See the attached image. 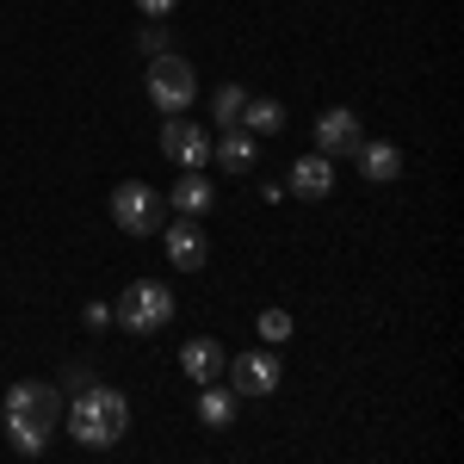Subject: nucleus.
<instances>
[{
	"instance_id": "412c9836",
	"label": "nucleus",
	"mask_w": 464,
	"mask_h": 464,
	"mask_svg": "<svg viewBox=\"0 0 464 464\" xmlns=\"http://www.w3.org/2000/svg\"><path fill=\"white\" fill-rule=\"evenodd\" d=\"M81 322H87V328H111V304H87Z\"/></svg>"
},
{
	"instance_id": "20e7f679",
	"label": "nucleus",
	"mask_w": 464,
	"mask_h": 464,
	"mask_svg": "<svg viewBox=\"0 0 464 464\" xmlns=\"http://www.w3.org/2000/svg\"><path fill=\"white\" fill-rule=\"evenodd\" d=\"M149 100H155V111H192V100H198V69L186 63V56H174V50H161V56H149Z\"/></svg>"
},
{
	"instance_id": "1a4fd4ad",
	"label": "nucleus",
	"mask_w": 464,
	"mask_h": 464,
	"mask_svg": "<svg viewBox=\"0 0 464 464\" xmlns=\"http://www.w3.org/2000/svg\"><path fill=\"white\" fill-rule=\"evenodd\" d=\"M359 143H365V124H359V111L328 106V111L316 118V149H322V155H353Z\"/></svg>"
},
{
	"instance_id": "f8f14e48",
	"label": "nucleus",
	"mask_w": 464,
	"mask_h": 464,
	"mask_svg": "<svg viewBox=\"0 0 464 464\" xmlns=\"http://www.w3.org/2000/svg\"><path fill=\"white\" fill-rule=\"evenodd\" d=\"M211 198H217V186L205 179V168H179L174 198H168V205H174L179 217H205V211H211Z\"/></svg>"
},
{
	"instance_id": "4468645a",
	"label": "nucleus",
	"mask_w": 464,
	"mask_h": 464,
	"mask_svg": "<svg viewBox=\"0 0 464 464\" xmlns=\"http://www.w3.org/2000/svg\"><path fill=\"white\" fill-rule=\"evenodd\" d=\"M353 161H359V174L372 179V186H391V179L402 174V149L396 143H359Z\"/></svg>"
},
{
	"instance_id": "f03ea898",
	"label": "nucleus",
	"mask_w": 464,
	"mask_h": 464,
	"mask_svg": "<svg viewBox=\"0 0 464 464\" xmlns=\"http://www.w3.org/2000/svg\"><path fill=\"white\" fill-rule=\"evenodd\" d=\"M63 428V391L56 384H13L6 391V446L19 459H37L50 446V433Z\"/></svg>"
},
{
	"instance_id": "7ed1b4c3",
	"label": "nucleus",
	"mask_w": 464,
	"mask_h": 464,
	"mask_svg": "<svg viewBox=\"0 0 464 464\" xmlns=\"http://www.w3.org/2000/svg\"><path fill=\"white\" fill-rule=\"evenodd\" d=\"M174 316H179V304H174V291L161 285V279H130L124 297L111 304V322L130 328V334H161Z\"/></svg>"
},
{
	"instance_id": "6ab92c4d",
	"label": "nucleus",
	"mask_w": 464,
	"mask_h": 464,
	"mask_svg": "<svg viewBox=\"0 0 464 464\" xmlns=\"http://www.w3.org/2000/svg\"><path fill=\"white\" fill-rule=\"evenodd\" d=\"M87 384H100V378H93V365H87V359H74V365H63V391H87Z\"/></svg>"
},
{
	"instance_id": "f3484780",
	"label": "nucleus",
	"mask_w": 464,
	"mask_h": 464,
	"mask_svg": "<svg viewBox=\"0 0 464 464\" xmlns=\"http://www.w3.org/2000/svg\"><path fill=\"white\" fill-rule=\"evenodd\" d=\"M242 106H248V87L223 81V87L211 93V118H217V130H223V124H242Z\"/></svg>"
},
{
	"instance_id": "dca6fc26",
	"label": "nucleus",
	"mask_w": 464,
	"mask_h": 464,
	"mask_svg": "<svg viewBox=\"0 0 464 464\" xmlns=\"http://www.w3.org/2000/svg\"><path fill=\"white\" fill-rule=\"evenodd\" d=\"M242 130H248V137H279V130H285V106H279V100H248V106H242Z\"/></svg>"
},
{
	"instance_id": "4be33fe9",
	"label": "nucleus",
	"mask_w": 464,
	"mask_h": 464,
	"mask_svg": "<svg viewBox=\"0 0 464 464\" xmlns=\"http://www.w3.org/2000/svg\"><path fill=\"white\" fill-rule=\"evenodd\" d=\"M137 6H143V19H168L179 0H137Z\"/></svg>"
},
{
	"instance_id": "ddd939ff",
	"label": "nucleus",
	"mask_w": 464,
	"mask_h": 464,
	"mask_svg": "<svg viewBox=\"0 0 464 464\" xmlns=\"http://www.w3.org/2000/svg\"><path fill=\"white\" fill-rule=\"evenodd\" d=\"M211 161H217V168H229V174L254 168V137L242 130V124H223V130L211 137Z\"/></svg>"
},
{
	"instance_id": "aec40b11",
	"label": "nucleus",
	"mask_w": 464,
	"mask_h": 464,
	"mask_svg": "<svg viewBox=\"0 0 464 464\" xmlns=\"http://www.w3.org/2000/svg\"><path fill=\"white\" fill-rule=\"evenodd\" d=\"M137 44H143V56H161V50H168V25H161V19H149Z\"/></svg>"
},
{
	"instance_id": "2eb2a0df",
	"label": "nucleus",
	"mask_w": 464,
	"mask_h": 464,
	"mask_svg": "<svg viewBox=\"0 0 464 464\" xmlns=\"http://www.w3.org/2000/svg\"><path fill=\"white\" fill-rule=\"evenodd\" d=\"M198 421L205 428H229L236 421V391H223V378L217 384H198Z\"/></svg>"
},
{
	"instance_id": "9d476101",
	"label": "nucleus",
	"mask_w": 464,
	"mask_h": 464,
	"mask_svg": "<svg viewBox=\"0 0 464 464\" xmlns=\"http://www.w3.org/2000/svg\"><path fill=\"white\" fill-rule=\"evenodd\" d=\"M223 365H229V353H223V341H211V334H198V341L179 347V372H186L192 384H217Z\"/></svg>"
},
{
	"instance_id": "6e6552de",
	"label": "nucleus",
	"mask_w": 464,
	"mask_h": 464,
	"mask_svg": "<svg viewBox=\"0 0 464 464\" xmlns=\"http://www.w3.org/2000/svg\"><path fill=\"white\" fill-rule=\"evenodd\" d=\"M155 236H161V248H168V260H174L179 273H198V266L211 260V236H205L198 217H174V223H161Z\"/></svg>"
},
{
	"instance_id": "423d86ee",
	"label": "nucleus",
	"mask_w": 464,
	"mask_h": 464,
	"mask_svg": "<svg viewBox=\"0 0 464 464\" xmlns=\"http://www.w3.org/2000/svg\"><path fill=\"white\" fill-rule=\"evenodd\" d=\"M223 378H229V391L236 396H273L279 391V378H285V365L273 347H248V353H236L223 365Z\"/></svg>"
},
{
	"instance_id": "a211bd4d",
	"label": "nucleus",
	"mask_w": 464,
	"mask_h": 464,
	"mask_svg": "<svg viewBox=\"0 0 464 464\" xmlns=\"http://www.w3.org/2000/svg\"><path fill=\"white\" fill-rule=\"evenodd\" d=\"M285 334H291V316H285V310H260V341H266V347H279Z\"/></svg>"
},
{
	"instance_id": "f257e3e1",
	"label": "nucleus",
	"mask_w": 464,
	"mask_h": 464,
	"mask_svg": "<svg viewBox=\"0 0 464 464\" xmlns=\"http://www.w3.org/2000/svg\"><path fill=\"white\" fill-rule=\"evenodd\" d=\"M63 428L74 433V446L106 452V446H118L130 433V396L111 391V384H87V391H74L63 402Z\"/></svg>"
},
{
	"instance_id": "9b49d317",
	"label": "nucleus",
	"mask_w": 464,
	"mask_h": 464,
	"mask_svg": "<svg viewBox=\"0 0 464 464\" xmlns=\"http://www.w3.org/2000/svg\"><path fill=\"white\" fill-rule=\"evenodd\" d=\"M291 192H297V198H310V205H316V198H328V192H334V155H304V161H291V179H285Z\"/></svg>"
},
{
	"instance_id": "39448f33",
	"label": "nucleus",
	"mask_w": 464,
	"mask_h": 464,
	"mask_svg": "<svg viewBox=\"0 0 464 464\" xmlns=\"http://www.w3.org/2000/svg\"><path fill=\"white\" fill-rule=\"evenodd\" d=\"M111 223H118L124 236H155V229H161V198H155V186L118 179V186H111Z\"/></svg>"
},
{
	"instance_id": "0eeeda50",
	"label": "nucleus",
	"mask_w": 464,
	"mask_h": 464,
	"mask_svg": "<svg viewBox=\"0 0 464 464\" xmlns=\"http://www.w3.org/2000/svg\"><path fill=\"white\" fill-rule=\"evenodd\" d=\"M161 155H168L174 168H211V130L192 124L186 111H174V118L161 124Z\"/></svg>"
}]
</instances>
